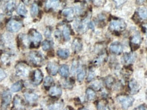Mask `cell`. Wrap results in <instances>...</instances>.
Returning a JSON list of instances; mask_svg holds the SVG:
<instances>
[{
  "mask_svg": "<svg viewBox=\"0 0 147 110\" xmlns=\"http://www.w3.org/2000/svg\"><path fill=\"white\" fill-rule=\"evenodd\" d=\"M109 28L112 31L121 32L126 28V24L121 19H113L109 25Z\"/></svg>",
  "mask_w": 147,
  "mask_h": 110,
  "instance_id": "cell-1",
  "label": "cell"
},
{
  "mask_svg": "<svg viewBox=\"0 0 147 110\" xmlns=\"http://www.w3.org/2000/svg\"><path fill=\"white\" fill-rule=\"evenodd\" d=\"M29 60L32 65L39 66L43 63L44 58L40 52L32 51L29 54Z\"/></svg>",
  "mask_w": 147,
  "mask_h": 110,
  "instance_id": "cell-2",
  "label": "cell"
},
{
  "mask_svg": "<svg viewBox=\"0 0 147 110\" xmlns=\"http://www.w3.org/2000/svg\"><path fill=\"white\" fill-rule=\"evenodd\" d=\"M117 100L121 104L122 107L124 109H127L132 105L134 101V99L130 96L127 95H120L117 97Z\"/></svg>",
  "mask_w": 147,
  "mask_h": 110,
  "instance_id": "cell-3",
  "label": "cell"
},
{
  "mask_svg": "<svg viewBox=\"0 0 147 110\" xmlns=\"http://www.w3.org/2000/svg\"><path fill=\"white\" fill-rule=\"evenodd\" d=\"M16 75L18 77H26L29 73V67L27 65L23 63H20L16 65L15 68Z\"/></svg>",
  "mask_w": 147,
  "mask_h": 110,
  "instance_id": "cell-4",
  "label": "cell"
},
{
  "mask_svg": "<svg viewBox=\"0 0 147 110\" xmlns=\"http://www.w3.org/2000/svg\"><path fill=\"white\" fill-rule=\"evenodd\" d=\"M29 38L32 41V44H34V46H38L39 44L42 39V36L38 31L34 30V29H32L29 32Z\"/></svg>",
  "mask_w": 147,
  "mask_h": 110,
  "instance_id": "cell-5",
  "label": "cell"
},
{
  "mask_svg": "<svg viewBox=\"0 0 147 110\" xmlns=\"http://www.w3.org/2000/svg\"><path fill=\"white\" fill-rule=\"evenodd\" d=\"M22 25L20 22L15 20H11L8 22V25H7V29L10 32L15 33L18 31L22 28Z\"/></svg>",
  "mask_w": 147,
  "mask_h": 110,
  "instance_id": "cell-6",
  "label": "cell"
},
{
  "mask_svg": "<svg viewBox=\"0 0 147 110\" xmlns=\"http://www.w3.org/2000/svg\"><path fill=\"white\" fill-rule=\"evenodd\" d=\"M12 96L11 94L8 91H5L2 94V102H1V107L3 109H7V107L9 106L11 101Z\"/></svg>",
  "mask_w": 147,
  "mask_h": 110,
  "instance_id": "cell-7",
  "label": "cell"
},
{
  "mask_svg": "<svg viewBox=\"0 0 147 110\" xmlns=\"http://www.w3.org/2000/svg\"><path fill=\"white\" fill-rule=\"evenodd\" d=\"M130 42L131 48L134 50H136L138 48H139V46L140 45L142 42V38L140 35L138 33L135 34V35H134L131 37Z\"/></svg>",
  "mask_w": 147,
  "mask_h": 110,
  "instance_id": "cell-8",
  "label": "cell"
},
{
  "mask_svg": "<svg viewBox=\"0 0 147 110\" xmlns=\"http://www.w3.org/2000/svg\"><path fill=\"white\" fill-rule=\"evenodd\" d=\"M43 80V73L40 69H36L34 72L32 77V83L34 85H39Z\"/></svg>",
  "mask_w": 147,
  "mask_h": 110,
  "instance_id": "cell-9",
  "label": "cell"
},
{
  "mask_svg": "<svg viewBox=\"0 0 147 110\" xmlns=\"http://www.w3.org/2000/svg\"><path fill=\"white\" fill-rule=\"evenodd\" d=\"M110 50L115 54H120L123 52V46L119 42H114L110 46Z\"/></svg>",
  "mask_w": 147,
  "mask_h": 110,
  "instance_id": "cell-10",
  "label": "cell"
},
{
  "mask_svg": "<svg viewBox=\"0 0 147 110\" xmlns=\"http://www.w3.org/2000/svg\"><path fill=\"white\" fill-rule=\"evenodd\" d=\"M62 90L61 87L59 86H54L51 87L49 90L50 96L53 97H59L61 95Z\"/></svg>",
  "mask_w": 147,
  "mask_h": 110,
  "instance_id": "cell-11",
  "label": "cell"
},
{
  "mask_svg": "<svg viewBox=\"0 0 147 110\" xmlns=\"http://www.w3.org/2000/svg\"><path fill=\"white\" fill-rule=\"evenodd\" d=\"M24 95H25V99L29 103H34L39 98V96L37 94L33 93V92H25Z\"/></svg>",
  "mask_w": 147,
  "mask_h": 110,
  "instance_id": "cell-12",
  "label": "cell"
},
{
  "mask_svg": "<svg viewBox=\"0 0 147 110\" xmlns=\"http://www.w3.org/2000/svg\"><path fill=\"white\" fill-rule=\"evenodd\" d=\"M14 107L16 110H24V104L21 98L19 96L16 95L14 99Z\"/></svg>",
  "mask_w": 147,
  "mask_h": 110,
  "instance_id": "cell-13",
  "label": "cell"
},
{
  "mask_svg": "<svg viewBox=\"0 0 147 110\" xmlns=\"http://www.w3.org/2000/svg\"><path fill=\"white\" fill-rule=\"evenodd\" d=\"M59 66L55 63H49L47 65V71L52 75H55L57 73Z\"/></svg>",
  "mask_w": 147,
  "mask_h": 110,
  "instance_id": "cell-14",
  "label": "cell"
},
{
  "mask_svg": "<svg viewBox=\"0 0 147 110\" xmlns=\"http://www.w3.org/2000/svg\"><path fill=\"white\" fill-rule=\"evenodd\" d=\"M136 54L134 53H127L123 56V61L125 64L129 65L131 63H134V61L136 59Z\"/></svg>",
  "mask_w": 147,
  "mask_h": 110,
  "instance_id": "cell-15",
  "label": "cell"
},
{
  "mask_svg": "<svg viewBox=\"0 0 147 110\" xmlns=\"http://www.w3.org/2000/svg\"><path fill=\"white\" fill-rule=\"evenodd\" d=\"M129 87L130 88L131 92L132 94H136V92L139 90L140 86L138 85V82L136 81L134 79H132V80H130V82H129Z\"/></svg>",
  "mask_w": 147,
  "mask_h": 110,
  "instance_id": "cell-16",
  "label": "cell"
},
{
  "mask_svg": "<svg viewBox=\"0 0 147 110\" xmlns=\"http://www.w3.org/2000/svg\"><path fill=\"white\" fill-rule=\"evenodd\" d=\"M107 58H108V55H107L106 53L102 52L97 57L96 60H95L94 64L96 65H100L102 64L103 63H104V62L106 61Z\"/></svg>",
  "mask_w": 147,
  "mask_h": 110,
  "instance_id": "cell-17",
  "label": "cell"
},
{
  "mask_svg": "<svg viewBox=\"0 0 147 110\" xmlns=\"http://www.w3.org/2000/svg\"><path fill=\"white\" fill-rule=\"evenodd\" d=\"M82 44L80 39H79L78 38L74 39L73 44H72V48H73L74 50L76 52H79V51H80L81 49H82Z\"/></svg>",
  "mask_w": 147,
  "mask_h": 110,
  "instance_id": "cell-18",
  "label": "cell"
},
{
  "mask_svg": "<svg viewBox=\"0 0 147 110\" xmlns=\"http://www.w3.org/2000/svg\"><path fill=\"white\" fill-rule=\"evenodd\" d=\"M137 14L138 17L142 20L147 19V9L144 7H141L138 10Z\"/></svg>",
  "mask_w": 147,
  "mask_h": 110,
  "instance_id": "cell-19",
  "label": "cell"
},
{
  "mask_svg": "<svg viewBox=\"0 0 147 110\" xmlns=\"http://www.w3.org/2000/svg\"><path fill=\"white\" fill-rule=\"evenodd\" d=\"M60 0H47L46 1V8H57L59 6Z\"/></svg>",
  "mask_w": 147,
  "mask_h": 110,
  "instance_id": "cell-20",
  "label": "cell"
},
{
  "mask_svg": "<svg viewBox=\"0 0 147 110\" xmlns=\"http://www.w3.org/2000/svg\"><path fill=\"white\" fill-rule=\"evenodd\" d=\"M17 12L20 16H25L27 14V10L26 9V7L24 3H20L19 5H18V8H17Z\"/></svg>",
  "mask_w": 147,
  "mask_h": 110,
  "instance_id": "cell-21",
  "label": "cell"
},
{
  "mask_svg": "<svg viewBox=\"0 0 147 110\" xmlns=\"http://www.w3.org/2000/svg\"><path fill=\"white\" fill-rule=\"evenodd\" d=\"M59 73L61 76L64 77V78H67L69 75V73H70L68 66L67 65H61L59 69Z\"/></svg>",
  "mask_w": 147,
  "mask_h": 110,
  "instance_id": "cell-22",
  "label": "cell"
},
{
  "mask_svg": "<svg viewBox=\"0 0 147 110\" xmlns=\"http://www.w3.org/2000/svg\"><path fill=\"white\" fill-rule=\"evenodd\" d=\"M86 99H87V100L89 101H92L93 99H95L96 97V92H95V91L93 90L92 88H89L86 89Z\"/></svg>",
  "mask_w": 147,
  "mask_h": 110,
  "instance_id": "cell-23",
  "label": "cell"
},
{
  "mask_svg": "<svg viewBox=\"0 0 147 110\" xmlns=\"http://www.w3.org/2000/svg\"><path fill=\"white\" fill-rule=\"evenodd\" d=\"M57 55L60 58H63V59H65V58H68V56H70V51L68 50H59L57 51Z\"/></svg>",
  "mask_w": 147,
  "mask_h": 110,
  "instance_id": "cell-24",
  "label": "cell"
},
{
  "mask_svg": "<svg viewBox=\"0 0 147 110\" xmlns=\"http://www.w3.org/2000/svg\"><path fill=\"white\" fill-rule=\"evenodd\" d=\"M22 82L21 81L16 82V83L13 84V86H11V90L14 92H18L22 89Z\"/></svg>",
  "mask_w": 147,
  "mask_h": 110,
  "instance_id": "cell-25",
  "label": "cell"
},
{
  "mask_svg": "<svg viewBox=\"0 0 147 110\" xmlns=\"http://www.w3.org/2000/svg\"><path fill=\"white\" fill-rule=\"evenodd\" d=\"M62 14L66 18H72L74 16V10L72 8H65L63 10Z\"/></svg>",
  "mask_w": 147,
  "mask_h": 110,
  "instance_id": "cell-26",
  "label": "cell"
},
{
  "mask_svg": "<svg viewBox=\"0 0 147 110\" xmlns=\"http://www.w3.org/2000/svg\"><path fill=\"white\" fill-rule=\"evenodd\" d=\"M63 103L61 101H59V102L55 103L54 104H52L51 105L49 106L48 109L49 110H60L63 107Z\"/></svg>",
  "mask_w": 147,
  "mask_h": 110,
  "instance_id": "cell-27",
  "label": "cell"
},
{
  "mask_svg": "<svg viewBox=\"0 0 147 110\" xmlns=\"http://www.w3.org/2000/svg\"><path fill=\"white\" fill-rule=\"evenodd\" d=\"M70 34H71V31H70V27H69L68 26L64 27L63 29V37H64V38H65V40H67V41L70 40Z\"/></svg>",
  "mask_w": 147,
  "mask_h": 110,
  "instance_id": "cell-28",
  "label": "cell"
},
{
  "mask_svg": "<svg viewBox=\"0 0 147 110\" xmlns=\"http://www.w3.org/2000/svg\"><path fill=\"white\" fill-rule=\"evenodd\" d=\"M53 82H54V80H53V78H51V77L50 76L46 77L44 82V86L46 88L51 87V86L53 84Z\"/></svg>",
  "mask_w": 147,
  "mask_h": 110,
  "instance_id": "cell-29",
  "label": "cell"
},
{
  "mask_svg": "<svg viewBox=\"0 0 147 110\" xmlns=\"http://www.w3.org/2000/svg\"><path fill=\"white\" fill-rule=\"evenodd\" d=\"M86 75V71L84 69H80V71L78 72L77 74V80L79 82H82L83 81V80L84 79V77Z\"/></svg>",
  "mask_w": 147,
  "mask_h": 110,
  "instance_id": "cell-30",
  "label": "cell"
},
{
  "mask_svg": "<svg viewBox=\"0 0 147 110\" xmlns=\"http://www.w3.org/2000/svg\"><path fill=\"white\" fill-rule=\"evenodd\" d=\"M38 6L37 5V3H34L32 4V8H31V14H32V16H35L38 14Z\"/></svg>",
  "mask_w": 147,
  "mask_h": 110,
  "instance_id": "cell-31",
  "label": "cell"
},
{
  "mask_svg": "<svg viewBox=\"0 0 147 110\" xmlns=\"http://www.w3.org/2000/svg\"><path fill=\"white\" fill-rule=\"evenodd\" d=\"M105 83L106 84V86L110 88L115 83V78L112 76H108L105 80Z\"/></svg>",
  "mask_w": 147,
  "mask_h": 110,
  "instance_id": "cell-32",
  "label": "cell"
},
{
  "mask_svg": "<svg viewBox=\"0 0 147 110\" xmlns=\"http://www.w3.org/2000/svg\"><path fill=\"white\" fill-rule=\"evenodd\" d=\"M15 8V3L13 1H10L6 5V11L8 12L12 13Z\"/></svg>",
  "mask_w": 147,
  "mask_h": 110,
  "instance_id": "cell-33",
  "label": "cell"
},
{
  "mask_svg": "<svg viewBox=\"0 0 147 110\" xmlns=\"http://www.w3.org/2000/svg\"><path fill=\"white\" fill-rule=\"evenodd\" d=\"M92 87L95 90H99L102 88V82L100 80H96V81L93 82L92 84Z\"/></svg>",
  "mask_w": 147,
  "mask_h": 110,
  "instance_id": "cell-34",
  "label": "cell"
},
{
  "mask_svg": "<svg viewBox=\"0 0 147 110\" xmlns=\"http://www.w3.org/2000/svg\"><path fill=\"white\" fill-rule=\"evenodd\" d=\"M42 47L44 50H48L51 48V43H50L49 41L45 40L42 42Z\"/></svg>",
  "mask_w": 147,
  "mask_h": 110,
  "instance_id": "cell-35",
  "label": "cell"
},
{
  "mask_svg": "<svg viewBox=\"0 0 147 110\" xmlns=\"http://www.w3.org/2000/svg\"><path fill=\"white\" fill-rule=\"evenodd\" d=\"M93 2L95 6L98 7L103 6L105 3V0H93Z\"/></svg>",
  "mask_w": 147,
  "mask_h": 110,
  "instance_id": "cell-36",
  "label": "cell"
},
{
  "mask_svg": "<svg viewBox=\"0 0 147 110\" xmlns=\"http://www.w3.org/2000/svg\"><path fill=\"white\" fill-rule=\"evenodd\" d=\"M113 1H115L117 7H120L123 6L127 1V0H113Z\"/></svg>",
  "mask_w": 147,
  "mask_h": 110,
  "instance_id": "cell-37",
  "label": "cell"
},
{
  "mask_svg": "<svg viewBox=\"0 0 147 110\" xmlns=\"http://www.w3.org/2000/svg\"><path fill=\"white\" fill-rule=\"evenodd\" d=\"M77 68H78V62L74 60L73 63H72V73H74V72L76 71Z\"/></svg>",
  "mask_w": 147,
  "mask_h": 110,
  "instance_id": "cell-38",
  "label": "cell"
},
{
  "mask_svg": "<svg viewBox=\"0 0 147 110\" xmlns=\"http://www.w3.org/2000/svg\"><path fill=\"white\" fill-rule=\"evenodd\" d=\"M6 77V74L5 73V71H3L2 69L0 68V82L2 81V80Z\"/></svg>",
  "mask_w": 147,
  "mask_h": 110,
  "instance_id": "cell-39",
  "label": "cell"
},
{
  "mask_svg": "<svg viewBox=\"0 0 147 110\" xmlns=\"http://www.w3.org/2000/svg\"><path fill=\"white\" fill-rule=\"evenodd\" d=\"M94 76H95L94 71H92V70H91V71H89V75H88L87 81H91V80H93V78H94Z\"/></svg>",
  "mask_w": 147,
  "mask_h": 110,
  "instance_id": "cell-40",
  "label": "cell"
},
{
  "mask_svg": "<svg viewBox=\"0 0 147 110\" xmlns=\"http://www.w3.org/2000/svg\"><path fill=\"white\" fill-rule=\"evenodd\" d=\"M134 110H147V107L145 105H140L138 107L135 108Z\"/></svg>",
  "mask_w": 147,
  "mask_h": 110,
  "instance_id": "cell-41",
  "label": "cell"
},
{
  "mask_svg": "<svg viewBox=\"0 0 147 110\" xmlns=\"http://www.w3.org/2000/svg\"><path fill=\"white\" fill-rule=\"evenodd\" d=\"M142 29L144 31L145 35L147 36V23L146 24H143L142 26Z\"/></svg>",
  "mask_w": 147,
  "mask_h": 110,
  "instance_id": "cell-42",
  "label": "cell"
},
{
  "mask_svg": "<svg viewBox=\"0 0 147 110\" xmlns=\"http://www.w3.org/2000/svg\"><path fill=\"white\" fill-rule=\"evenodd\" d=\"M145 1H146V0H136V3H137V4L138 5L142 4V3H144Z\"/></svg>",
  "mask_w": 147,
  "mask_h": 110,
  "instance_id": "cell-43",
  "label": "cell"
},
{
  "mask_svg": "<svg viewBox=\"0 0 147 110\" xmlns=\"http://www.w3.org/2000/svg\"><path fill=\"white\" fill-rule=\"evenodd\" d=\"M79 110H88V109H86V108H82V109H80Z\"/></svg>",
  "mask_w": 147,
  "mask_h": 110,
  "instance_id": "cell-44",
  "label": "cell"
},
{
  "mask_svg": "<svg viewBox=\"0 0 147 110\" xmlns=\"http://www.w3.org/2000/svg\"><path fill=\"white\" fill-rule=\"evenodd\" d=\"M64 110H70V109H68V107H67V108H65V109Z\"/></svg>",
  "mask_w": 147,
  "mask_h": 110,
  "instance_id": "cell-45",
  "label": "cell"
},
{
  "mask_svg": "<svg viewBox=\"0 0 147 110\" xmlns=\"http://www.w3.org/2000/svg\"><path fill=\"white\" fill-rule=\"evenodd\" d=\"M36 110H40V109H36Z\"/></svg>",
  "mask_w": 147,
  "mask_h": 110,
  "instance_id": "cell-46",
  "label": "cell"
},
{
  "mask_svg": "<svg viewBox=\"0 0 147 110\" xmlns=\"http://www.w3.org/2000/svg\"><path fill=\"white\" fill-rule=\"evenodd\" d=\"M146 76H147V74H146Z\"/></svg>",
  "mask_w": 147,
  "mask_h": 110,
  "instance_id": "cell-47",
  "label": "cell"
}]
</instances>
